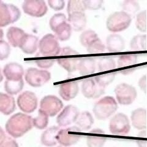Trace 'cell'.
Masks as SVG:
<instances>
[{
	"label": "cell",
	"mask_w": 147,
	"mask_h": 147,
	"mask_svg": "<svg viewBox=\"0 0 147 147\" xmlns=\"http://www.w3.org/2000/svg\"><path fill=\"white\" fill-rule=\"evenodd\" d=\"M33 127V118L27 114L17 113L9 118L6 124L7 134L14 138H19Z\"/></svg>",
	"instance_id": "6da1fadb"
},
{
	"label": "cell",
	"mask_w": 147,
	"mask_h": 147,
	"mask_svg": "<svg viewBox=\"0 0 147 147\" xmlns=\"http://www.w3.org/2000/svg\"><path fill=\"white\" fill-rule=\"evenodd\" d=\"M118 102L112 96H105L96 102L93 109L95 117L99 120H105L117 112Z\"/></svg>",
	"instance_id": "7a4b0ae2"
},
{
	"label": "cell",
	"mask_w": 147,
	"mask_h": 147,
	"mask_svg": "<svg viewBox=\"0 0 147 147\" xmlns=\"http://www.w3.org/2000/svg\"><path fill=\"white\" fill-rule=\"evenodd\" d=\"M79 53L69 47L61 49L58 55L57 61L63 69L69 73L76 71L77 69L80 58Z\"/></svg>",
	"instance_id": "3957f363"
},
{
	"label": "cell",
	"mask_w": 147,
	"mask_h": 147,
	"mask_svg": "<svg viewBox=\"0 0 147 147\" xmlns=\"http://www.w3.org/2000/svg\"><path fill=\"white\" fill-rule=\"evenodd\" d=\"M131 22V16L124 11H118L109 16L106 21V26L109 31L118 33L128 28Z\"/></svg>",
	"instance_id": "277c9868"
},
{
	"label": "cell",
	"mask_w": 147,
	"mask_h": 147,
	"mask_svg": "<svg viewBox=\"0 0 147 147\" xmlns=\"http://www.w3.org/2000/svg\"><path fill=\"white\" fill-rule=\"evenodd\" d=\"M109 130L113 135H127L131 130L130 121L127 116L123 113L115 115L110 120Z\"/></svg>",
	"instance_id": "5b68a950"
},
{
	"label": "cell",
	"mask_w": 147,
	"mask_h": 147,
	"mask_svg": "<svg viewBox=\"0 0 147 147\" xmlns=\"http://www.w3.org/2000/svg\"><path fill=\"white\" fill-rule=\"evenodd\" d=\"M82 131L77 126L60 129L57 136V140L60 145L66 147L76 144L82 136Z\"/></svg>",
	"instance_id": "8992f818"
},
{
	"label": "cell",
	"mask_w": 147,
	"mask_h": 147,
	"mask_svg": "<svg viewBox=\"0 0 147 147\" xmlns=\"http://www.w3.org/2000/svg\"><path fill=\"white\" fill-rule=\"evenodd\" d=\"M117 102L121 105H128L134 102L137 96V92L134 86L126 83H121L115 89Z\"/></svg>",
	"instance_id": "52a82bcc"
},
{
	"label": "cell",
	"mask_w": 147,
	"mask_h": 147,
	"mask_svg": "<svg viewBox=\"0 0 147 147\" xmlns=\"http://www.w3.org/2000/svg\"><path fill=\"white\" fill-rule=\"evenodd\" d=\"M21 12L17 7L0 1V27H4L19 20Z\"/></svg>",
	"instance_id": "ba28073f"
},
{
	"label": "cell",
	"mask_w": 147,
	"mask_h": 147,
	"mask_svg": "<svg viewBox=\"0 0 147 147\" xmlns=\"http://www.w3.org/2000/svg\"><path fill=\"white\" fill-rule=\"evenodd\" d=\"M61 49L58 39L52 34L45 35L39 42L40 53L47 57H57Z\"/></svg>",
	"instance_id": "9c48e42d"
},
{
	"label": "cell",
	"mask_w": 147,
	"mask_h": 147,
	"mask_svg": "<svg viewBox=\"0 0 147 147\" xmlns=\"http://www.w3.org/2000/svg\"><path fill=\"white\" fill-rule=\"evenodd\" d=\"M51 78L50 73L45 70H39L36 68L28 69L25 79L27 84L33 87H40L47 83Z\"/></svg>",
	"instance_id": "30bf717a"
},
{
	"label": "cell",
	"mask_w": 147,
	"mask_h": 147,
	"mask_svg": "<svg viewBox=\"0 0 147 147\" xmlns=\"http://www.w3.org/2000/svg\"><path fill=\"white\" fill-rule=\"evenodd\" d=\"M63 107V103L61 100L53 95L44 96L40 102V110L49 117L57 115Z\"/></svg>",
	"instance_id": "8fae6325"
},
{
	"label": "cell",
	"mask_w": 147,
	"mask_h": 147,
	"mask_svg": "<svg viewBox=\"0 0 147 147\" xmlns=\"http://www.w3.org/2000/svg\"><path fill=\"white\" fill-rule=\"evenodd\" d=\"M22 9L26 14L34 17H43L48 11L47 4L43 0H25Z\"/></svg>",
	"instance_id": "7c38bea8"
},
{
	"label": "cell",
	"mask_w": 147,
	"mask_h": 147,
	"mask_svg": "<svg viewBox=\"0 0 147 147\" xmlns=\"http://www.w3.org/2000/svg\"><path fill=\"white\" fill-rule=\"evenodd\" d=\"M81 90L85 98L96 99L104 94L105 88L100 86L94 78H88L83 81Z\"/></svg>",
	"instance_id": "4fadbf2b"
},
{
	"label": "cell",
	"mask_w": 147,
	"mask_h": 147,
	"mask_svg": "<svg viewBox=\"0 0 147 147\" xmlns=\"http://www.w3.org/2000/svg\"><path fill=\"white\" fill-rule=\"evenodd\" d=\"M17 105L22 112L32 113L38 107V98L33 92L26 91L18 97Z\"/></svg>",
	"instance_id": "5bb4252c"
},
{
	"label": "cell",
	"mask_w": 147,
	"mask_h": 147,
	"mask_svg": "<svg viewBox=\"0 0 147 147\" xmlns=\"http://www.w3.org/2000/svg\"><path fill=\"white\" fill-rule=\"evenodd\" d=\"M80 114L77 107L73 105H68L59 113L57 118V123L59 127H66L76 123Z\"/></svg>",
	"instance_id": "9a60e30c"
},
{
	"label": "cell",
	"mask_w": 147,
	"mask_h": 147,
	"mask_svg": "<svg viewBox=\"0 0 147 147\" xmlns=\"http://www.w3.org/2000/svg\"><path fill=\"white\" fill-rule=\"evenodd\" d=\"M3 74L5 76L6 80L19 81L23 79L24 69L20 64L10 63L4 66L3 69Z\"/></svg>",
	"instance_id": "2e32d148"
},
{
	"label": "cell",
	"mask_w": 147,
	"mask_h": 147,
	"mask_svg": "<svg viewBox=\"0 0 147 147\" xmlns=\"http://www.w3.org/2000/svg\"><path fill=\"white\" fill-rule=\"evenodd\" d=\"M79 87L77 81H70L62 84L59 88V94L64 100L74 99L79 93Z\"/></svg>",
	"instance_id": "e0dca14e"
},
{
	"label": "cell",
	"mask_w": 147,
	"mask_h": 147,
	"mask_svg": "<svg viewBox=\"0 0 147 147\" xmlns=\"http://www.w3.org/2000/svg\"><path fill=\"white\" fill-rule=\"evenodd\" d=\"M107 137L105 132L99 128H96L89 132L86 137V144L88 147H103Z\"/></svg>",
	"instance_id": "ac0fdd59"
},
{
	"label": "cell",
	"mask_w": 147,
	"mask_h": 147,
	"mask_svg": "<svg viewBox=\"0 0 147 147\" xmlns=\"http://www.w3.org/2000/svg\"><path fill=\"white\" fill-rule=\"evenodd\" d=\"M131 121L133 127L138 130H145L146 128V110L139 108L132 111Z\"/></svg>",
	"instance_id": "d6986e66"
},
{
	"label": "cell",
	"mask_w": 147,
	"mask_h": 147,
	"mask_svg": "<svg viewBox=\"0 0 147 147\" xmlns=\"http://www.w3.org/2000/svg\"><path fill=\"white\" fill-rule=\"evenodd\" d=\"M106 45L109 52H121L125 49V41L121 36L112 34L109 35L107 38Z\"/></svg>",
	"instance_id": "ffe728a7"
},
{
	"label": "cell",
	"mask_w": 147,
	"mask_h": 147,
	"mask_svg": "<svg viewBox=\"0 0 147 147\" xmlns=\"http://www.w3.org/2000/svg\"><path fill=\"white\" fill-rule=\"evenodd\" d=\"M67 21L72 30L79 32L85 28L87 18L84 12H74L68 15Z\"/></svg>",
	"instance_id": "44dd1931"
},
{
	"label": "cell",
	"mask_w": 147,
	"mask_h": 147,
	"mask_svg": "<svg viewBox=\"0 0 147 147\" xmlns=\"http://www.w3.org/2000/svg\"><path fill=\"white\" fill-rule=\"evenodd\" d=\"M38 38L36 36L26 34L24 36L19 48L26 54H33L39 47Z\"/></svg>",
	"instance_id": "7402d4cb"
},
{
	"label": "cell",
	"mask_w": 147,
	"mask_h": 147,
	"mask_svg": "<svg viewBox=\"0 0 147 147\" xmlns=\"http://www.w3.org/2000/svg\"><path fill=\"white\" fill-rule=\"evenodd\" d=\"M26 33L20 28L11 26L7 31L6 37L10 44L13 47H19Z\"/></svg>",
	"instance_id": "603a6c76"
},
{
	"label": "cell",
	"mask_w": 147,
	"mask_h": 147,
	"mask_svg": "<svg viewBox=\"0 0 147 147\" xmlns=\"http://www.w3.org/2000/svg\"><path fill=\"white\" fill-rule=\"evenodd\" d=\"M16 107L14 98L8 94L0 92V112L8 115L14 112Z\"/></svg>",
	"instance_id": "cb8c5ba5"
},
{
	"label": "cell",
	"mask_w": 147,
	"mask_h": 147,
	"mask_svg": "<svg viewBox=\"0 0 147 147\" xmlns=\"http://www.w3.org/2000/svg\"><path fill=\"white\" fill-rule=\"evenodd\" d=\"M60 130L58 126H52L47 129L41 135V144L46 146H53L58 143L57 136Z\"/></svg>",
	"instance_id": "d4e9b609"
},
{
	"label": "cell",
	"mask_w": 147,
	"mask_h": 147,
	"mask_svg": "<svg viewBox=\"0 0 147 147\" xmlns=\"http://www.w3.org/2000/svg\"><path fill=\"white\" fill-rule=\"evenodd\" d=\"M77 69L82 76L93 74L96 71V61L93 58L90 57L80 58Z\"/></svg>",
	"instance_id": "484cf974"
},
{
	"label": "cell",
	"mask_w": 147,
	"mask_h": 147,
	"mask_svg": "<svg viewBox=\"0 0 147 147\" xmlns=\"http://www.w3.org/2000/svg\"><path fill=\"white\" fill-rule=\"evenodd\" d=\"M94 123V118L92 115L88 111H84L80 113L76 124L80 129L83 131H88L92 127Z\"/></svg>",
	"instance_id": "4316f807"
},
{
	"label": "cell",
	"mask_w": 147,
	"mask_h": 147,
	"mask_svg": "<svg viewBox=\"0 0 147 147\" xmlns=\"http://www.w3.org/2000/svg\"><path fill=\"white\" fill-rule=\"evenodd\" d=\"M72 31V27L69 23L66 22L59 25L54 31V33H55V36L58 40L61 41H66L71 38Z\"/></svg>",
	"instance_id": "83f0119b"
},
{
	"label": "cell",
	"mask_w": 147,
	"mask_h": 147,
	"mask_svg": "<svg viewBox=\"0 0 147 147\" xmlns=\"http://www.w3.org/2000/svg\"><path fill=\"white\" fill-rule=\"evenodd\" d=\"M130 47L133 51H144L146 50V36L139 34L133 37L130 42Z\"/></svg>",
	"instance_id": "f1b7e54d"
},
{
	"label": "cell",
	"mask_w": 147,
	"mask_h": 147,
	"mask_svg": "<svg viewBox=\"0 0 147 147\" xmlns=\"http://www.w3.org/2000/svg\"><path fill=\"white\" fill-rule=\"evenodd\" d=\"M24 86V80L19 81H9L6 80L4 83V89L6 93L9 95H16L20 93Z\"/></svg>",
	"instance_id": "f546056e"
},
{
	"label": "cell",
	"mask_w": 147,
	"mask_h": 147,
	"mask_svg": "<svg viewBox=\"0 0 147 147\" xmlns=\"http://www.w3.org/2000/svg\"><path fill=\"white\" fill-rule=\"evenodd\" d=\"M116 68V63L114 59L109 57L100 58L98 63V69L100 72L113 70Z\"/></svg>",
	"instance_id": "4dcf8cb0"
},
{
	"label": "cell",
	"mask_w": 147,
	"mask_h": 147,
	"mask_svg": "<svg viewBox=\"0 0 147 147\" xmlns=\"http://www.w3.org/2000/svg\"><path fill=\"white\" fill-rule=\"evenodd\" d=\"M137 63V58L134 55H121L118 59V67L121 69L120 71H122L125 68L135 65Z\"/></svg>",
	"instance_id": "1f68e13d"
},
{
	"label": "cell",
	"mask_w": 147,
	"mask_h": 147,
	"mask_svg": "<svg viewBox=\"0 0 147 147\" xmlns=\"http://www.w3.org/2000/svg\"><path fill=\"white\" fill-rule=\"evenodd\" d=\"M98 38L97 33L93 30H86L80 36V42L82 46L86 48L94 40Z\"/></svg>",
	"instance_id": "d6a6232c"
},
{
	"label": "cell",
	"mask_w": 147,
	"mask_h": 147,
	"mask_svg": "<svg viewBox=\"0 0 147 147\" xmlns=\"http://www.w3.org/2000/svg\"><path fill=\"white\" fill-rule=\"evenodd\" d=\"M49 117L47 114L39 109L38 115L33 118V126L39 129H44L49 124Z\"/></svg>",
	"instance_id": "836d02e7"
},
{
	"label": "cell",
	"mask_w": 147,
	"mask_h": 147,
	"mask_svg": "<svg viewBox=\"0 0 147 147\" xmlns=\"http://www.w3.org/2000/svg\"><path fill=\"white\" fill-rule=\"evenodd\" d=\"M86 9L84 1L70 0L68 1L67 7L68 15L74 12H84Z\"/></svg>",
	"instance_id": "e575fe53"
},
{
	"label": "cell",
	"mask_w": 147,
	"mask_h": 147,
	"mask_svg": "<svg viewBox=\"0 0 147 147\" xmlns=\"http://www.w3.org/2000/svg\"><path fill=\"white\" fill-rule=\"evenodd\" d=\"M86 49L90 54H97L103 53L105 50V46L98 38L94 40Z\"/></svg>",
	"instance_id": "d590c367"
},
{
	"label": "cell",
	"mask_w": 147,
	"mask_h": 147,
	"mask_svg": "<svg viewBox=\"0 0 147 147\" xmlns=\"http://www.w3.org/2000/svg\"><path fill=\"white\" fill-rule=\"evenodd\" d=\"M115 75L116 74L115 72H111L96 76L94 77V79L100 86L106 88L107 86L110 85L114 80Z\"/></svg>",
	"instance_id": "8d00e7d4"
},
{
	"label": "cell",
	"mask_w": 147,
	"mask_h": 147,
	"mask_svg": "<svg viewBox=\"0 0 147 147\" xmlns=\"http://www.w3.org/2000/svg\"><path fill=\"white\" fill-rule=\"evenodd\" d=\"M122 7L123 11L129 13L130 16L134 14L140 10L139 3L134 0H125L123 2Z\"/></svg>",
	"instance_id": "74e56055"
},
{
	"label": "cell",
	"mask_w": 147,
	"mask_h": 147,
	"mask_svg": "<svg viewBox=\"0 0 147 147\" xmlns=\"http://www.w3.org/2000/svg\"><path fill=\"white\" fill-rule=\"evenodd\" d=\"M136 26L140 31L145 33L146 31V11L144 10L138 13L136 17Z\"/></svg>",
	"instance_id": "f35d334b"
},
{
	"label": "cell",
	"mask_w": 147,
	"mask_h": 147,
	"mask_svg": "<svg viewBox=\"0 0 147 147\" xmlns=\"http://www.w3.org/2000/svg\"><path fill=\"white\" fill-rule=\"evenodd\" d=\"M67 22L66 16L62 13H58L53 15L49 22V25L50 28L54 32L57 28L62 24L63 23Z\"/></svg>",
	"instance_id": "ab89813d"
},
{
	"label": "cell",
	"mask_w": 147,
	"mask_h": 147,
	"mask_svg": "<svg viewBox=\"0 0 147 147\" xmlns=\"http://www.w3.org/2000/svg\"><path fill=\"white\" fill-rule=\"evenodd\" d=\"M10 53V45L5 40H0V61L7 59Z\"/></svg>",
	"instance_id": "60d3db41"
},
{
	"label": "cell",
	"mask_w": 147,
	"mask_h": 147,
	"mask_svg": "<svg viewBox=\"0 0 147 147\" xmlns=\"http://www.w3.org/2000/svg\"><path fill=\"white\" fill-rule=\"evenodd\" d=\"M85 6L86 9L92 11L98 10L102 6V0H84Z\"/></svg>",
	"instance_id": "b9f144b4"
},
{
	"label": "cell",
	"mask_w": 147,
	"mask_h": 147,
	"mask_svg": "<svg viewBox=\"0 0 147 147\" xmlns=\"http://www.w3.org/2000/svg\"><path fill=\"white\" fill-rule=\"evenodd\" d=\"M55 61V59H39L35 61V63L40 68L48 69L53 65Z\"/></svg>",
	"instance_id": "7bdbcfd3"
},
{
	"label": "cell",
	"mask_w": 147,
	"mask_h": 147,
	"mask_svg": "<svg viewBox=\"0 0 147 147\" xmlns=\"http://www.w3.org/2000/svg\"><path fill=\"white\" fill-rule=\"evenodd\" d=\"M48 4L55 11L62 10L65 6V2L63 0H49Z\"/></svg>",
	"instance_id": "ee69618b"
},
{
	"label": "cell",
	"mask_w": 147,
	"mask_h": 147,
	"mask_svg": "<svg viewBox=\"0 0 147 147\" xmlns=\"http://www.w3.org/2000/svg\"><path fill=\"white\" fill-rule=\"evenodd\" d=\"M0 147H19V146L14 139L11 137H6V139Z\"/></svg>",
	"instance_id": "f6af8a7d"
},
{
	"label": "cell",
	"mask_w": 147,
	"mask_h": 147,
	"mask_svg": "<svg viewBox=\"0 0 147 147\" xmlns=\"http://www.w3.org/2000/svg\"><path fill=\"white\" fill-rule=\"evenodd\" d=\"M139 86L141 90L144 91V93H146V76L144 75L140 77L139 80Z\"/></svg>",
	"instance_id": "bcb514c9"
},
{
	"label": "cell",
	"mask_w": 147,
	"mask_h": 147,
	"mask_svg": "<svg viewBox=\"0 0 147 147\" xmlns=\"http://www.w3.org/2000/svg\"><path fill=\"white\" fill-rule=\"evenodd\" d=\"M6 136L5 134V132L3 131V129L0 127V146L3 144V142L6 139Z\"/></svg>",
	"instance_id": "7dc6e473"
},
{
	"label": "cell",
	"mask_w": 147,
	"mask_h": 147,
	"mask_svg": "<svg viewBox=\"0 0 147 147\" xmlns=\"http://www.w3.org/2000/svg\"><path fill=\"white\" fill-rule=\"evenodd\" d=\"M3 36H4L3 30H2L1 27H0V40H1V39L3 38Z\"/></svg>",
	"instance_id": "c3c4849f"
},
{
	"label": "cell",
	"mask_w": 147,
	"mask_h": 147,
	"mask_svg": "<svg viewBox=\"0 0 147 147\" xmlns=\"http://www.w3.org/2000/svg\"><path fill=\"white\" fill-rule=\"evenodd\" d=\"M3 79V76L1 73V69H0V82H1Z\"/></svg>",
	"instance_id": "681fc988"
},
{
	"label": "cell",
	"mask_w": 147,
	"mask_h": 147,
	"mask_svg": "<svg viewBox=\"0 0 147 147\" xmlns=\"http://www.w3.org/2000/svg\"><path fill=\"white\" fill-rule=\"evenodd\" d=\"M58 147H64V146H61V145H60V146H58Z\"/></svg>",
	"instance_id": "f907efd6"
}]
</instances>
